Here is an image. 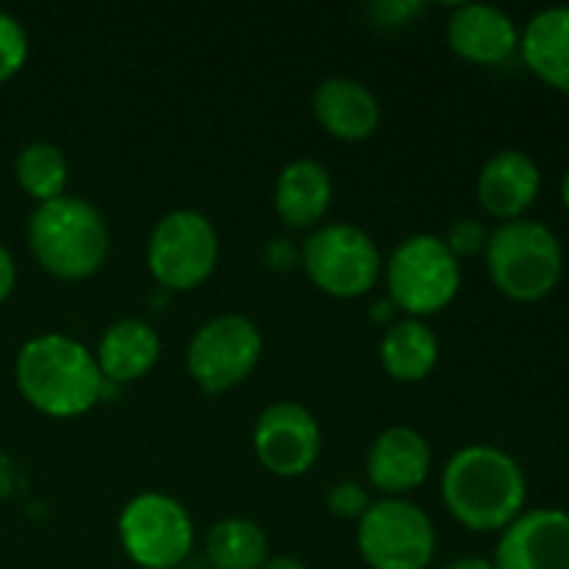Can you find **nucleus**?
Listing matches in <instances>:
<instances>
[{"instance_id": "obj_30", "label": "nucleus", "mask_w": 569, "mask_h": 569, "mask_svg": "<svg viewBox=\"0 0 569 569\" xmlns=\"http://www.w3.org/2000/svg\"><path fill=\"white\" fill-rule=\"evenodd\" d=\"M261 569H309L298 556H272Z\"/></svg>"}, {"instance_id": "obj_28", "label": "nucleus", "mask_w": 569, "mask_h": 569, "mask_svg": "<svg viewBox=\"0 0 569 569\" xmlns=\"http://www.w3.org/2000/svg\"><path fill=\"white\" fill-rule=\"evenodd\" d=\"M420 9L422 3H378L372 11H376L383 22H403L406 17H411Z\"/></svg>"}, {"instance_id": "obj_18", "label": "nucleus", "mask_w": 569, "mask_h": 569, "mask_svg": "<svg viewBox=\"0 0 569 569\" xmlns=\"http://www.w3.org/2000/svg\"><path fill=\"white\" fill-rule=\"evenodd\" d=\"M331 172L317 159H295L276 181V211L289 228H315L331 206Z\"/></svg>"}, {"instance_id": "obj_4", "label": "nucleus", "mask_w": 569, "mask_h": 569, "mask_svg": "<svg viewBox=\"0 0 569 569\" xmlns=\"http://www.w3.org/2000/svg\"><path fill=\"white\" fill-rule=\"evenodd\" d=\"M487 267L495 287L511 300H542L556 289L565 256L556 233L537 220L500 222L487 237Z\"/></svg>"}, {"instance_id": "obj_13", "label": "nucleus", "mask_w": 569, "mask_h": 569, "mask_svg": "<svg viewBox=\"0 0 569 569\" xmlns=\"http://www.w3.org/2000/svg\"><path fill=\"white\" fill-rule=\"evenodd\" d=\"M448 42L461 59L500 64L520 48V33L500 6L461 3L448 20Z\"/></svg>"}, {"instance_id": "obj_3", "label": "nucleus", "mask_w": 569, "mask_h": 569, "mask_svg": "<svg viewBox=\"0 0 569 569\" xmlns=\"http://www.w3.org/2000/svg\"><path fill=\"white\" fill-rule=\"evenodd\" d=\"M28 242L44 270L64 281H81L98 272L106 261L109 226L89 200L61 194L33 209L28 220Z\"/></svg>"}, {"instance_id": "obj_8", "label": "nucleus", "mask_w": 569, "mask_h": 569, "mask_svg": "<svg viewBox=\"0 0 569 569\" xmlns=\"http://www.w3.org/2000/svg\"><path fill=\"white\" fill-rule=\"evenodd\" d=\"M359 550L372 569H426L437 553V531L417 503L376 500L359 520Z\"/></svg>"}, {"instance_id": "obj_2", "label": "nucleus", "mask_w": 569, "mask_h": 569, "mask_svg": "<svg viewBox=\"0 0 569 569\" xmlns=\"http://www.w3.org/2000/svg\"><path fill=\"white\" fill-rule=\"evenodd\" d=\"M14 376L28 403L50 417L83 415L106 389L94 353L64 333L28 339L17 356Z\"/></svg>"}, {"instance_id": "obj_11", "label": "nucleus", "mask_w": 569, "mask_h": 569, "mask_svg": "<svg viewBox=\"0 0 569 569\" xmlns=\"http://www.w3.org/2000/svg\"><path fill=\"white\" fill-rule=\"evenodd\" d=\"M320 445L322 437L315 415L292 400H278L267 406L256 420V456L276 476H303L320 456Z\"/></svg>"}, {"instance_id": "obj_19", "label": "nucleus", "mask_w": 569, "mask_h": 569, "mask_svg": "<svg viewBox=\"0 0 569 569\" xmlns=\"http://www.w3.org/2000/svg\"><path fill=\"white\" fill-rule=\"evenodd\" d=\"M520 50L545 83L569 92V6L537 11L522 31Z\"/></svg>"}, {"instance_id": "obj_14", "label": "nucleus", "mask_w": 569, "mask_h": 569, "mask_svg": "<svg viewBox=\"0 0 569 569\" xmlns=\"http://www.w3.org/2000/svg\"><path fill=\"white\" fill-rule=\"evenodd\" d=\"M542 187L539 164L522 150H500L478 176V200L498 220H520Z\"/></svg>"}, {"instance_id": "obj_29", "label": "nucleus", "mask_w": 569, "mask_h": 569, "mask_svg": "<svg viewBox=\"0 0 569 569\" xmlns=\"http://www.w3.org/2000/svg\"><path fill=\"white\" fill-rule=\"evenodd\" d=\"M445 569H498L492 565V561L481 559V556H465V559H456L450 561Z\"/></svg>"}, {"instance_id": "obj_1", "label": "nucleus", "mask_w": 569, "mask_h": 569, "mask_svg": "<svg viewBox=\"0 0 569 569\" xmlns=\"http://www.w3.org/2000/svg\"><path fill=\"white\" fill-rule=\"evenodd\" d=\"M442 498L470 531H503L526 509V472L506 450L470 445L445 465Z\"/></svg>"}, {"instance_id": "obj_7", "label": "nucleus", "mask_w": 569, "mask_h": 569, "mask_svg": "<svg viewBox=\"0 0 569 569\" xmlns=\"http://www.w3.org/2000/svg\"><path fill=\"white\" fill-rule=\"evenodd\" d=\"M306 272L333 298H359L381 276V253L370 233L350 222L315 228L300 248Z\"/></svg>"}, {"instance_id": "obj_26", "label": "nucleus", "mask_w": 569, "mask_h": 569, "mask_svg": "<svg viewBox=\"0 0 569 569\" xmlns=\"http://www.w3.org/2000/svg\"><path fill=\"white\" fill-rule=\"evenodd\" d=\"M264 256L272 270H289L300 259V253L295 250V242H289V239H272Z\"/></svg>"}, {"instance_id": "obj_12", "label": "nucleus", "mask_w": 569, "mask_h": 569, "mask_svg": "<svg viewBox=\"0 0 569 569\" xmlns=\"http://www.w3.org/2000/svg\"><path fill=\"white\" fill-rule=\"evenodd\" d=\"M498 569H569V515L561 509L522 511L500 533Z\"/></svg>"}, {"instance_id": "obj_24", "label": "nucleus", "mask_w": 569, "mask_h": 569, "mask_svg": "<svg viewBox=\"0 0 569 569\" xmlns=\"http://www.w3.org/2000/svg\"><path fill=\"white\" fill-rule=\"evenodd\" d=\"M326 503L328 509H331L337 517H342V520H361V515L370 509L372 500H370V492H367L361 483L339 481L328 489Z\"/></svg>"}, {"instance_id": "obj_27", "label": "nucleus", "mask_w": 569, "mask_h": 569, "mask_svg": "<svg viewBox=\"0 0 569 569\" xmlns=\"http://www.w3.org/2000/svg\"><path fill=\"white\" fill-rule=\"evenodd\" d=\"M14 281H17L14 259H11L9 250L0 244V303H3V300L11 295V289H14Z\"/></svg>"}, {"instance_id": "obj_22", "label": "nucleus", "mask_w": 569, "mask_h": 569, "mask_svg": "<svg viewBox=\"0 0 569 569\" xmlns=\"http://www.w3.org/2000/svg\"><path fill=\"white\" fill-rule=\"evenodd\" d=\"M17 181L39 203L61 198L67 187V159L61 148L50 142H31L17 156Z\"/></svg>"}, {"instance_id": "obj_10", "label": "nucleus", "mask_w": 569, "mask_h": 569, "mask_svg": "<svg viewBox=\"0 0 569 569\" xmlns=\"http://www.w3.org/2000/svg\"><path fill=\"white\" fill-rule=\"evenodd\" d=\"M261 331L242 315H220L198 328L187 348V370L206 392H226L261 359Z\"/></svg>"}, {"instance_id": "obj_23", "label": "nucleus", "mask_w": 569, "mask_h": 569, "mask_svg": "<svg viewBox=\"0 0 569 569\" xmlns=\"http://www.w3.org/2000/svg\"><path fill=\"white\" fill-rule=\"evenodd\" d=\"M28 56V33L17 17L0 11V81L14 76Z\"/></svg>"}, {"instance_id": "obj_25", "label": "nucleus", "mask_w": 569, "mask_h": 569, "mask_svg": "<svg viewBox=\"0 0 569 569\" xmlns=\"http://www.w3.org/2000/svg\"><path fill=\"white\" fill-rule=\"evenodd\" d=\"M445 244H448L456 259L459 256H472L487 248V231H483V226L478 220H459L450 228Z\"/></svg>"}, {"instance_id": "obj_5", "label": "nucleus", "mask_w": 569, "mask_h": 569, "mask_svg": "<svg viewBox=\"0 0 569 569\" xmlns=\"http://www.w3.org/2000/svg\"><path fill=\"white\" fill-rule=\"evenodd\" d=\"M387 283L395 303L420 320L442 311L456 298L461 267L445 239L433 233H415L389 256Z\"/></svg>"}, {"instance_id": "obj_17", "label": "nucleus", "mask_w": 569, "mask_h": 569, "mask_svg": "<svg viewBox=\"0 0 569 569\" xmlns=\"http://www.w3.org/2000/svg\"><path fill=\"white\" fill-rule=\"evenodd\" d=\"M159 353L161 342L156 328L139 317H126L106 328L94 359L103 372V381L128 383L142 378L156 365Z\"/></svg>"}, {"instance_id": "obj_31", "label": "nucleus", "mask_w": 569, "mask_h": 569, "mask_svg": "<svg viewBox=\"0 0 569 569\" xmlns=\"http://www.w3.org/2000/svg\"><path fill=\"white\" fill-rule=\"evenodd\" d=\"M561 198H565V206H567V211H569V170H567V176H565V183H561Z\"/></svg>"}, {"instance_id": "obj_15", "label": "nucleus", "mask_w": 569, "mask_h": 569, "mask_svg": "<svg viewBox=\"0 0 569 569\" xmlns=\"http://www.w3.org/2000/svg\"><path fill=\"white\" fill-rule=\"evenodd\" d=\"M431 470V448L415 428H387L367 456V476L372 487L387 495L411 492Z\"/></svg>"}, {"instance_id": "obj_21", "label": "nucleus", "mask_w": 569, "mask_h": 569, "mask_svg": "<svg viewBox=\"0 0 569 569\" xmlns=\"http://www.w3.org/2000/svg\"><path fill=\"white\" fill-rule=\"evenodd\" d=\"M206 556L214 569H261L270 559L264 528L242 517H226L211 526Z\"/></svg>"}, {"instance_id": "obj_9", "label": "nucleus", "mask_w": 569, "mask_h": 569, "mask_svg": "<svg viewBox=\"0 0 569 569\" xmlns=\"http://www.w3.org/2000/svg\"><path fill=\"white\" fill-rule=\"evenodd\" d=\"M220 239L206 214L176 209L156 222L148 242V267L167 289H192L217 267Z\"/></svg>"}, {"instance_id": "obj_16", "label": "nucleus", "mask_w": 569, "mask_h": 569, "mask_svg": "<svg viewBox=\"0 0 569 569\" xmlns=\"http://www.w3.org/2000/svg\"><path fill=\"white\" fill-rule=\"evenodd\" d=\"M315 114L328 133L345 142H361L372 137L381 120V106H378L372 89L348 76L326 78L315 89Z\"/></svg>"}, {"instance_id": "obj_20", "label": "nucleus", "mask_w": 569, "mask_h": 569, "mask_svg": "<svg viewBox=\"0 0 569 569\" xmlns=\"http://www.w3.org/2000/svg\"><path fill=\"white\" fill-rule=\"evenodd\" d=\"M439 359L437 333L417 317L395 322L381 339V365L398 381H422Z\"/></svg>"}, {"instance_id": "obj_6", "label": "nucleus", "mask_w": 569, "mask_h": 569, "mask_svg": "<svg viewBox=\"0 0 569 569\" xmlns=\"http://www.w3.org/2000/svg\"><path fill=\"white\" fill-rule=\"evenodd\" d=\"M117 528L122 550L142 569H176L192 556V517L164 492H142L128 500Z\"/></svg>"}]
</instances>
